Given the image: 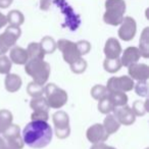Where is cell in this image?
<instances>
[{
  "instance_id": "cell-1",
  "label": "cell",
  "mask_w": 149,
  "mask_h": 149,
  "mask_svg": "<svg viewBox=\"0 0 149 149\" xmlns=\"http://www.w3.org/2000/svg\"><path fill=\"white\" fill-rule=\"evenodd\" d=\"M24 143L34 149L46 147L52 140L53 130L47 122L32 120L24 128L22 133Z\"/></svg>"
},
{
  "instance_id": "cell-2",
  "label": "cell",
  "mask_w": 149,
  "mask_h": 149,
  "mask_svg": "<svg viewBox=\"0 0 149 149\" xmlns=\"http://www.w3.org/2000/svg\"><path fill=\"white\" fill-rule=\"evenodd\" d=\"M50 64L44 59H29L25 64V72L39 85H45L50 77Z\"/></svg>"
},
{
  "instance_id": "cell-3",
  "label": "cell",
  "mask_w": 149,
  "mask_h": 149,
  "mask_svg": "<svg viewBox=\"0 0 149 149\" xmlns=\"http://www.w3.org/2000/svg\"><path fill=\"white\" fill-rule=\"evenodd\" d=\"M105 13L103 22L109 26H120L125 17L127 4L125 0H106L104 3Z\"/></svg>"
},
{
  "instance_id": "cell-4",
  "label": "cell",
  "mask_w": 149,
  "mask_h": 149,
  "mask_svg": "<svg viewBox=\"0 0 149 149\" xmlns=\"http://www.w3.org/2000/svg\"><path fill=\"white\" fill-rule=\"evenodd\" d=\"M44 97L50 108L59 109L68 102V96L66 91L57 87L55 84L49 83L44 87Z\"/></svg>"
},
{
  "instance_id": "cell-5",
  "label": "cell",
  "mask_w": 149,
  "mask_h": 149,
  "mask_svg": "<svg viewBox=\"0 0 149 149\" xmlns=\"http://www.w3.org/2000/svg\"><path fill=\"white\" fill-rule=\"evenodd\" d=\"M21 35V28L15 26H8L2 34H0V55H5L10 48L15 46Z\"/></svg>"
},
{
  "instance_id": "cell-6",
  "label": "cell",
  "mask_w": 149,
  "mask_h": 149,
  "mask_svg": "<svg viewBox=\"0 0 149 149\" xmlns=\"http://www.w3.org/2000/svg\"><path fill=\"white\" fill-rule=\"evenodd\" d=\"M52 122L54 125V132L57 138L65 139L70 136V116L63 110H58L52 116Z\"/></svg>"
},
{
  "instance_id": "cell-7",
  "label": "cell",
  "mask_w": 149,
  "mask_h": 149,
  "mask_svg": "<svg viewBox=\"0 0 149 149\" xmlns=\"http://www.w3.org/2000/svg\"><path fill=\"white\" fill-rule=\"evenodd\" d=\"M56 47L59 49V51L62 53L64 61L68 64H72V62L77 61L79 58L82 57L78 50L77 44L70 40L60 39L56 42Z\"/></svg>"
},
{
  "instance_id": "cell-8",
  "label": "cell",
  "mask_w": 149,
  "mask_h": 149,
  "mask_svg": "<svg viewBox=\"0 0 149 149\" xmlns=\"http://www.w3.org/2000/svg\"><path fill=\"white\" fill-rule=\"evenodd\" d=\"M134 80L128 76L112 77L108 79L106 89L108 92H129L134 89Z\"/></svg>"
},
{
  "instance_id": "cell-9",
  "label": "cell",
  "mask_w": 149,
  "mask_h": 149,
  "mask_svg": "<svg viewBox=\"0 0 149 149\" xmlns=\"http://www.w3.org/2000/svg\"><path fill=\"white\" fill-rule=\"evenodd\" d=\"M3 139L5 140L7 145L15 149H23L25 146L21 134V128L17 125L11 124V126L3 133Z\"/></svg>"
},
{
  "instance_id": "cell-10",
  "label": "cell",
  "mask_w": 149,
  "mask_h": 149,
  "mask_svg": "<svg viewBox=\"0 0 149 149\" xmlns=\"http://www.w3.org/2000/svg\"><path fill=\"white\" fill-rule=\"evenodd\" d=\"M137 33V23L132 17H125L120 25L118 35L120 40L129 42L134 39Z\"/></svg>"
},
{
  "instance_id": "cell-11",
  "label": "cell",
  "mask_w": 149,
  "mask_h": 149,
  "mask_svg": "<svg viewBox=\"0 0 149 149\" xmlns=\"http://www.w3.org/2000/svg\"><path fill=\"white\" fill-rule=\"evenodd\" d=\"M86 136L89 142L93 144L97 143H104L108 139L109 135L106 133L103 125L101 124H94L87 130Z\"/></svg>"
},
{
  "instance_id": "cell-12",
  "label": "cell",
  "mask_w": 149,
  "mask_h": 149,
  "mask_svg": "<svg viewBox=\"0 0 149 149\" xmlns=\"http://www.w3.org/2000/svg\"><path fill=\"white\" fill-rule=\"evenodd\" d=\"M113 116L118 120V122L120 125H124V126H131L136 120V116L133 112L132 108L127 105V104L124 106L114 108Z\"/></svg>"
},
{
  "instance_id": "cell-13",
  "label": "cell",
  "mask_w": 149,
  "mask_h": 149,
  "mask_svg": "<svg viewBox=\"0 0 149 149\" xmlns=\"http://www.w3.org/2000/svg\"><path fill=\"white\" fill-rule=\"evenodd\" d=\"M129 77L136 81H147L149 79V66L146 63H136L128 66Z\"/></svg>"
},
{
  "instance_id": "cell-14",
  "label": "cell",
  "mask_w": 149,
  "mask_h": 149,
  "mask_svg": "<svg viewBox=\"0 0 149 149\" xmlns=\"http://www.w3.org/2000/svg\"><path fill=\"white\" fill-rule=\"evenodd\" d=\"M104 54H105L106 58L109 59H114V58H120V54L123 52L122 46L120 43L118 42V40L116 38H108L105 42L104 45Z\"/></svg>"
},
{
  "instance_id": "cell-15",
  "label": "cell",
  "mask_w": 149,
  "mask_h": 149,
  "mask_svg": "<svg viewBox=\"0 0 149 149\" xmlns=\"http://www.w3.org/2000/svg\"><path fill=\"white\" fill-rule=\"evenodd\" d=\"M140 57H141V55H140V51H139L138 47L130 46V47L125 49V51L123 52V54H122V57H120V62H122V65L128 68L131 64L138 62Z\"/></svg>"
},
{
  "instance_id": "cell-16",
  "label": "cell",
  "mask_w": 149,
  "mask_h": 149,
  "mask_svg": "<svg viewBox=\"0 0 149 149\" xmlns=\"http://www.w3.org/2000/svg\"><path fill=\"white\" fill-rule=\"evenodd\" d=\"M9 59L13 63L19 64V65H25L29 60L27 50L19 46H13L9 51Z\"/></svg>"
},
{
  "instance_id": "cell-17",
  "label": "cell",
  "mask_w": 149,
  "mask_h": 149,
  "mask_svg": "<svg viewBox=\"0 0 149 149\" xmlns=\"http://www.w3.org/2000/svg\"><path fill=\"white\" fill-rule=\"evenodd\" d=\"M23 85V80L17 74H7L4 80V86L6 91L9 93H15L22 88Z\"/></svg>"
},
{
  "instance_id": "cell-18",
  "label": "cell",
  "mask_w": 149,
  "mask_h": 149,
  "mask_svg": "<svg viewBox=\"0 0 149 149\" xmlns=\"http://www.w3.org/2000/svg\"><path fill=\"white\" fill-rule=\"evenodd\" d=\"M139 51L140 55L144 58L149 57V28L146 27L142 31L139 40Z\"/></svg>"
},
{
  "instance_id": "cell-19",
  "label": "cell",
  "mask_w": 149,
  "mask_h": 149,
  "mask_svg": "<svg viewBox=\"0 0 149 149\" xmlns=\"http://www.w3.org/2000/svg\"><path fill=\"white\" fill-rule=\"evenodd\" d=\"M26 50H27L29 59H44L46 55L42 50L40 43H37V42H31Z\"/></svg>"
},
{
  "instance_id": "cell-20",
  "label": "cell",
  "mask_w": 149,
  "mask_h": 149,
  "mask_svg": "<svg viewBox=\"0 0 149 149\" xmlns=\"http://www.w3.org/2000/svg\"><path fill=\"white\" fill-rule=\"evenodd\" d=\"M7 24L9 26H15V27H21L25 23V15L21 10L13 9L6 15Z\"/></svg>"
},
{
  "instance_id": "cell-21",
  "label": "cell",
  "mask_w": 149,
  "mask_h": 149,
  "mask_svg": "<svg viewBox=\"0 0 149 149\" xmlns=\"http://www.w3.org/2000/svg\"><path fill=\"white\" fill-rule=\"evenodd\" d=\"M103 127L108 135H112L118 131V129H120V124L118 122V120L114 118L113 114L108 113L103 120Z\"/></svg>"
},
{
  "instance_id": "cell-22",
  "label": "cell",
  "mask_w": 149,
  "mask_h": 149,
  "mask_svg": "<svg viewBox=\"0 0 149 149\" xmlns=\"http://www.w3.org/2000/svg\"><path fill=\"white\" fill-rule=\"evenodd\" d=\"M13 120V116L9 110H0V134H3L9 127L11 126Z\"/></svg>"
},
{
  "instance_id": "cell-23",
  "label": "cell",
  "mask_w": 149,
  "mask_h": 149,
  "mask_svg": "<svg viewBox=\"0 0 149 149\" xmlns=\"http://www.w3.org/2000/svg\"><path fill=\"white\" fill-rule=\"evenodd\" d=\"M108 97L110 98L114 107L124 106L128 103V95L125 92H108Z\"/></svg>"
},
{
  "instance_id": "cell-24",
  "label": "cell",
  "mask_w": 149,
  "mask_h": 149,
  "mask_svg": "<svg viewBox=\"0 0 149 149\" xmlns=\"http://www.w3.org/2000/svg\"><path fill=\"white\" fill-rule=\"evenodd\" d=\"M40 46H41L42 50L45 54H52L57 49L55 40L50 36H45V37L42 38L41 41H40Z\"/></svg>"
},
{
  "instance_id": "cell-25",
  "label": "cell",
  "mask_w": 149,
  "mask_h": 149,
  "mask_svg": "<svg viewBox=\"0 0 149 149\" xmlns=\"http://www.w3.org/2000/svg\"><path fill=\"white\" fill-rule=\"evenodd\" d=\"M122 66L123 65L120 58H114V59L105 58V60L103 61V68L105 70V72H110V74L118 72L122 68Z\"/></svg>"
},
{
  "instance_id": "cell-26",
  "label": "cell",
  "mask_w": 149,
  "mask_h": 149,
  "mask_svg": "<svg viewBox=\"0 0 149 149\" xmlns=\"http://www.w3.org/2000/svg\"><path fill=\"white\" fill-rule=\"evenodd\" d=\"M98 110H99L101 113L103 114H108L110 113V112L113 111V109L116 107H114V105L112 104L111 100H110V98L107 96H105V97H103L102 99L98 100Z\"/></svg>"
},
{
  "instance_id": "cell-27",
  "label": "cell",
  "mask_w": 149,
  "mask_h": 149,
  "mask_svg": "<svg viewBox=\"0 0 149 149\" xmlns=\"http://www.w3.org/2000/svg\"><path fill=\"white\" fill-rule=\"evenodd\" d=\"M30 106L33 110H47V111H49L50 108L44 96L32 98V100L30 101Z\"/></svg>"
},
{
  "instance_id": "cell-28",
  "label": "cell",
  "mask_w": 149,
  "mask_h": 149,
  "mask_svg": "<svg viewBox=\"0 0 149 149\" xmlns=\"http://www.w3.org/2000/svg\"><path fill=\"white\" fill-rule=\"evenodd\" d=\"M27 93L29 94L32 98L40 97V96L44 95V87H43V85H39V84L35 83V82L33 81L28 84Z\"/></svg>"
},
{
  "instance_id": "cell-29",
  "label": "cell",
  "mask_w": 149,
  "mask_h": 149,
  "mask_svg": "<svg viewBox=\"0 0 149 149\" xmlns=\"http://www.w3.org/2000/svg\"><path fill=\"white\" fill-rule=\"evenodd\" d=\"M148 100H145V101H141V100H136L133 103L132 108L133 112L136 116H143L147 113V108L146 104Z\"/></svg>"
},
{
  "instance_id": "cell-30",
  "label": "cell",
  "mask_w": 149,
  "mask_h": 149,
  "mask_svg": "<svg viewBox=\"0 0 149 149\" xmlns=\"http://www.w3.org/2000/svg\"><path fill=\"white\" fill-rule=\"evenodd\" d=\"M91 96L94 98L95 100H100L102 99L103 97L108 95V91L106 89L105 86L103 85H95L91 88Z\"/></svg>"
},
{
  "instance_id": "cell-31",
  "label": "cell",
  "mask_w": 149,
  "mask_h": 149,
  "mask_svg": "<svg viewBox=\"0 0 149 149\" xmlns=\"http://www.w3.org/2000/svg\"><path fill=\"white\" fill-rule=\"evenodd\" d=\"M70 70L74 74H83L86 70H87V66H88V63L83 57L79 58L77 61L72 62V64H70Z\"/></svg>"
},
{
  "instance_id": "cell-32",
  "label": "cell",
  "mask_w": 149,
  "mask_h": 149,
  "mask_svg": "<svg viewBox=\"0 0 149 149\" xmlns=\"http://www.w3.org/2000/svg\"><path fill=\"white\" fill-rule=\"evenodd\" d=\"M135 92L140 97H145L148 96V83L147 81H138L134 85Z\"/></svg>"
},
{
  "instance_id": "cell-33",
  "label": "cell",
  "mask_w": 149,
  "mask_h": 149,
  "mask_svg": "<svg viewBox=\"0 0 149 149\" xmlns=\"http://www.w3.org/2000/svg\"><path fill=\"white\" fill-rule=\"evenodd\" d=\"M13 62L10 61L9 57L5 55H0V74H7L10 72Z\"/></svg>"
},
{
  "instance_id": "cell-34",
  "label": "cell",
  "mask_w": 149,
  "mask_h": 149,
  "mask_svg": "<svg viewBox=\"0 0 149 149\" xmlns=\"http://www.w3.org/2000/svg\"><path fill=\"white\" fill-rule=\"evenodd\" d=\"M32 120H43L47 122L49 120V111L47 110H34L31 114Z\"/></svg>"
},
{
  "instance_id": "cell-35",
  "label": "cell",
  "mask_w": 149,
  "mask_h": 149,
  "mask_svg": "<svg viewBox=\"0 0 149 149\" xmlns=\"http://www.w3.org/2000/svg\"><path fill=\"white\" fill-rule=\"evenodd\" d=\"M76 44H77L78 50H79L80 54H81L82 56L88 54L90 52V50H91V44H90V42L87 41V40H80V41H78Z\"/></svg>"
},
{
  "instance_id": "cell-36",
  "label": "cell",
  "mask_w": 149,
  "mask_h": 149,
  "mask_svg": "<svg viewBox=\"0 0 149 149\" xmlns=\"http://www.w3.org/2000/svg\"><path fill=\"white\" fill-rule=\"evenodd\" d=\"M52 0H40V9L43 11H47L51 5Z\"/></svg>"
},
{
  "instance_id": "cell-37",
  "label": "cell",
  "mask_w": 149,
  "mask_h": 149,
  "mask_svg": "<svg viewBox=\"0 0 149 149\" xmlns=\"http://www.w3.org/2000/svg\"><path fill=\"white\" fill-rule=\"evenodd\" d=\"M13 0H0V8L6 9L13 4Z\"/></svg>"
},
{
  "instance_id": "cell-38",
  "label": "cell",
  "mask_w": 149,
  "mask_h": 149,
  "mask_svg": "<svg viewBox=\"0 0 149 149\" xmlns=\"http://www.w3.org/2000/svg\"><path fill=\"white\" fill-rule=\"evenodd\" d=\"M7 25V19H6V15H3L1 11H0V30L4 28Z\"/></svg>"
},
{
  "instance_id": "cell-39",
  "label": "cell",
  "mask_w": 149,
  "mask_h": 149,
  "mask_svg": "<svg viewBox=\"0 0 149 149\" xmlns=\"http://www.w3.org/2000/svg\"><path fill=\"white\" fill-rule=\"evenodd\" d=\"M104 146V143H97V144H93V146L90 149H102Z\"/></svg>"
},
{
  "instance_id": "cell-40",
  "label": "cell",
  "mask_w": 149,
  "mask_h": 149,
  "mask_svg": "<svg viewBox=\"0 0 149 149\" xmlns=\"http://www.w3.org/2000/svg\"><path fill=\"white\" fill-rule=\"evenodd\" d=\"M6 146V142L3 138L0 137V149H4V147Z\"/></svg>"
},
{
  "instance_id": "cell-41",
  "label": "cell",
  "mask_w": 149,
  "mask_h": 149,
  "mask_svg": "<svg viewBox=\"0 0 149 149\" xmlns=\"http://www.w3.org/2000/svg\"><path fill=\"white\" fill-rule=\"evenodd\" d=\"M102 149H116V148H114V147H112V146H107V145L104 144V146Z\"/></svg>"
},
{
  "instance_id": "cell-42",
  "label": "cell",
  "mask_w": 149,
  "mask_h": 149,
  "mask_svg": "<svg viewBox=\"0 0 149 149\" xmlns=\"http://www.w3.org/2000/svg\"><path fill=\"white\" fill-rule=\"evenodd\" d=\"M4 149H15V148H13L11 146H9V145H7V144H6V146L4 147Z\"/></svg>"
}]
</instances>
